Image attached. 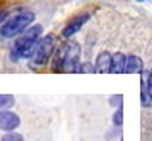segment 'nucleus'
<instances>
[{"label": "nucleus", "instance_id": "1", "mask_svg": "<svg viewBox=\"0 0 152 141\" xmlns=\"http://www.w3.org/2000/svg\"><path fill=\"white\" fill-rule=\"evenodd\" d=\"M41 35H42V25H39V24L26 29L17 37L15 44L12 47V55L15 59H31L34 55L36 45L41 40Z\"/></svg>", "mask_w": 152, "mask_h": 141}, {"label": "nucleus", "instance_id": "5", "mask_svg": "<svg viewBox=\"0 0 152 141\" xmlns=\"http://www.w3.org/2000/svg\"><path fill=\"white\" fill-rule=\"evenodd\" d=\"M90 20V14H80V15H76L73 20L68 22V25H66L64 29H63V37L64 39H69L73 37L76 32H80L81 30V27L86 24V22Z\"/></svg>", "mask_w": 152, "mask_h": 141}, {"label": "nucleus", "instance_id": "7", "mask_svg": "<svg viewBox=\"0 0 152 141\" xmlns=\"http://www.w3.org/2000/svg\"><path fill=\"white\" fill-rule=\"evenodd\" d=\"M112 69V54L103 50L100 52L96 57V62H95V72H100V74H107Z\"/></svg>", "mask_w": 152, "mask_h": 141}, {"label": "nucleus", "instance_id": "16", "mask_svg": "<svg viewBox=\"0 0 152 141\" xmlns=\"http://www.w3.org/2000/svg\"><path fill=\"white\" fill-rule=\"evenodd\" d=\"M147 87H149V92H151V96H152V69L151 72H149V76H147Z\"/></svg>", "mask_w": 152, "mask_h": 141}, {"label": "nucleus", "instance_id": "4", "mask_svg": "<svg viewBox=\"0 0 152 141\" xmlns=\"http://www.w3.org/2000/svg\"><path fill=\"white\" fill-rule=\"evenodd\" d=\"M80 55L81 47L78 42H68L64 45V60H63V70L64 72H76L80 65Z\"/></svg>", "mask_w": 152, "mask_h": 141}, {"label": "nucleus", "instance_id": "15", "mask_svg": "<svg viewBox=\"0 0 152 141\" xmlns=\"http://www.w3.org/2000/svg\"><path fill=\"white\" fill-rule=\"evenodd\" d=\"M122 98H124V96H122V94H117V96H113V98H112V104H118V108H122Z\"/></svg>", "mask_w": 152, "mask_h": 141}, {"label": "nucleus", "instance_id": "12", "mask_svg": "<svg viewBox=\"0 0 152 141\" xmlns=\"http://www.w3.org/2000/svg\"><path fill=\"white\" fill-rule=\"evenodd\" d=\"M113 123H115V126H122V124H124V109H122V108H118L117 111H115Z\"/></svg>", "mask_w": 152, "mask_h": 141}, {"label": "nucleus", "instance_id": "2", "mask_svg": "<svg viewBox=\"0 0 152 141\" xmlns=\"http://www.w3.org/2000/svg\"><path fill=\"white\" fill-rule=\"evenodd\" d=\"M36 15L34 12L31 10H20L17 12L15 15H12L10 19H7L4 22V25L0 27V35L5 39H10V37H17L20 35L26 29L31 27V24L34 22Z\"/></svg>", "mask_w": 152, "mask_h": 141}, {"label": "nucleus", "instance_id": "14", "mask_svg": "<svg viewBox=\"0 0 152 141\" xmlns=\"http://www.w3.org/2000/svg\"><path fill=\"white\" fill-rule=\"evenodd\" d=\"M76 72H81V74H86V72H95V65H91L90 62H85V64L78 65Z\"/></svg>", "mask_w": 152, "mask_h": 141}, {"label": "nucleus", "instance_id": "18", "mask_svg": "<svg viewBox=\"0 0 152 141\" xmlns=\"http://www.w3.org/2000/svg\"><path fill=\"white\" fill-rule=\"evenodd\" d=\"M139 2H145V0H139Z\"/></svg>", "mask_w": 152, "mask_h": 141}, {"label": "nucleus", "instance_id": "13", "mask_svg": "<svg viewBox=\"0 0 152 141\" xmlns=\"http://www.w3.org/2000/svg\"><path fill=\"white\" fill-rule=\"evenodd\" d=\"M2 141H24V136L19 135V133L10 131V133H7V135L4 136V140H2Z\"/></svg>", "mask_w": 152, "mask_h": 141}, {"label": "nucleus", "instance_id": "11", "mask_svg": "<svg viewBox=\"0 0 152 141\" xmlns=\"http://www.w3.org/2000/svg\"><path fill=\"white\" fill-rule=\"evenodd\" d=\"M14 103H15L14 96H10V94H0V109L10 108V106H14Z\"/></svg>", "mask_w": 152, "mask_h": 141}, {"label": "nucleus", "instance_id": "6", "mask_svg": "<svg viewBox=\"0 0 152 141\" xmlns=\"http://www.w3.org/2000/svg\"><path fill=\"white\" fill-rule=\"evenodd\" d=\"M19 126H20V118L15 113L7 111V109H2L0 111V129L10 133V131L17 129Z\"/></svg>", "mask_w": 152, "mask_h": 141}, {"label": "nucleus", "instance_id": "17", "mask_svg": "<svg viewBox=\"0 0 152 141\" xmlns=\"http://www.w3.org/2000/svg\"><path fill=\"white\" fill-rule=\"evenodd\" d=\"M7 19V12L4 10V12H0V22H4Z\"/></svg>", "mask_w": 152, "mask_h": 141}, {"label": "nucleus", "instance_id": "10", "mask_svg": "<svg viewBox=\"0 0 152 141\" xmlns=\"http://www.w3.org/2000/svg\"><path fill=\"white\" fill-rule=\"evenodd\" d=\"M140 101H142V106H151L152 103V96L151 92H149V87H147V82L142 81L140 82Z\"/></svg>", "mask_w": 152, "mask_h": 141}, {"label": "nucleus", "instance_id": "3", "mask_svg": "<svg viewBox=\"0 0 152 141\" xmlns=\"http://www.w3.org/2000/svg\"><path fill=\"white\" fill-rule=\"evenodd\" d=\"M56 50V39L54 35H46V37H41V40L36 45V50H34V55L31 57L32 62L36 65H44L48 64V60L51 59V55L54 54Z\"/></svg>", "mask_w": 152, "mask_h": 141}, {"label": "nucleus", "instance_id": "8", "mask_svg": "<svg viewBox=\"0 0 152 141\" xmlns=\"http://www.w3.org/2000/svg\"><path fill=\"white\" fill-rule=\"evenodd\" d=\"M144 69V62L139 55H127L125 60V72H130V74H140Z\"/></svg>", "mask_w": 152, "mask_h": 141}, {"label": "nucleus", "instance_id": "9", "mask_svg": "<svg viewBox=\"0 0 152 141\" xmlns=\"http://www.w3.org/2000/svg\"><path fill=\"white\" fill-rule=\"evenodd\" d=\"M125 60H127V55L122 54V52L112 54V69H110V72H115V74L125 72Z\"/></svg>", "mask_w": 152, "mask_h": 141}]
</instances>
